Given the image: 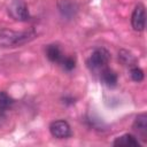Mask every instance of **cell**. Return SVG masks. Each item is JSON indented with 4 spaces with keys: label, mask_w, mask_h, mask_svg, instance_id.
<instances>
[{
    "label": "cell",
    "mask_w": 147,
    "mask_h": 147,
    "mask_svg": "<svg viewBox=\"0 0 147 147\" xmlns=\"http://www.w3.org/2000/svg\"><path fill=\"white\" fill-rule=\"evenodd\" d=\"M36 32L33 30L28 31H14L10 29H1L0 30V47L11 48L22 46L32 39L36 38Z\"/></svg>",
    "instance_id": "cell-1"
},
{
    "label": "cell",
    "mask_w": 147,
    "mask_h": 147,
    "mask_svg": "<svg viewBox=\"0 0 147 147\" xmlns=\"http://www.w3.org/2000/svg\"><path fill=\"white\" fill-rule=\"evenodd\" d=\"M110 53L105 47L95 48L87 60V67L91 70H102L110 61Z\"/></svg>",
    "instance_id": "cell-2"
},
{
    "label": "cell",
    "mask_w": 147,
    "mask_h": 147,
    "mask_svg": "<svg viewBox=\"0 0 147 147\" xmlns=\"http://www.w3.org/2000/svg\"><path fill=\"white\" fill-rule=\"evenodd\" d=\"M8 14L15 21L25 22L30 20V13H29L28 6L22 0H14L8 6Z\"/></svg>",
    "instance_id": "cell-3"
},
{
    "label": "cell",
    "mask_w": 147,
    "mask_h": 147,
    "mask_svg": "<svg viewBox=\"0 0 147 147\" xmlns=\"http://www.w3.org/2000/svg\"><path fill=\"white\" fill-rule=\"evenodd\" d=\"M49 132L56 139H67L71 136V127L67 121L57 119L51 123Z\"/></svg>",
    "instance_id": "cell-4"
},
{
    "label": "cell",
    "mask_w": 147,
    "mask_h": 147,
    "mask_svg": "<svg viewBox=\"0 0 147 147\" xmlns=\"http://www.w3.org/2000/svg\"><path fill=\"white\" fill-rule=\"evenodd\" d=\"M146 24V15H145V6L142 3H138L131 16V25L134 31H142Z\"/></svg>",
    "instance_id": "cell-5"
},
{
    "label": "cell",
    "mask_w": 147,
    "mask_h": 147,
    "mask_svg": "<svg viewBox=\"0 0 147 147\" xmlns=\"http://www.w3.org/2000/svg\"><path fill=\"white\" fill-rule=\"evenodd\" d=\"M57 8H59V11L62 15V17H64L67 20L74 18L78 11V6L72 0H59Z\"/></svg>",
    "instance_id": "cell-6"
},
{
    "label": "cell",
    "mask_w": 147,
    "mask_h": 147,
    "mask_svg": "<svg viewBox=\"0 0 147 147\" xmlns=\"http://www.w3.org/2000/svg\"><path fill=\"white\" fill-rule=\"evenodd\" d=\"M132 126H133V130L138 133V136L144 141H147V115L145 113L139 114L136 117Z\"/></svg>",
    "instance_id": "cell-7"
},
{
    "label": "cell",
    "mask_w": 147,
    "mask_h": 147,
    "mask_svg": "<svg viewBox=\"0 0 147 147\" xmlns=\"http://www.w3.org/2000/svg\"><path fill=\"white\" fill-rule=\"evenodd\" d=\"M100 79H101V82L107 87H110V88L115 87L117 85V82H118L117 74L114 70H111V69H109L107 67L101 70V72H100Z\"/></svg>",
    "instance_id": "cell-8"
},
{
    "label": "cell",
    "mask_w": 147,
    "mask_h": 147,
    "mask_svg": "<svg viewBox=\"0 0 147 147\" xmlns=\"http://www.w3.org/2000/svg\"><path fill=\"white\" fill-rule=\"evenodd\" d=\"M113 145L114 146H123V147H139L140 142L134 136L126 133V134H123L121 137H117L114 140Z\"/></svg>",
    "instance_id": "cell-9"
},
{
    "label": "cell",
    "mask_w": 147,
    "mask_h": 147,
    "mask_svg": "<svg viewBox=\"0 0 147 147\" xmlns=\"http://www.w3.org/2000/svg\"><path fill=\"white\" fill-rule=\"evenodd\" d=\"M46 56L47 59L53 62V63H60L63 59V54H62V51L60 48L59 45L56 44H51L46 47Z\"/></svg>",
    "instance_id": "cell-10"
},
{
    "label": "cell",
    "mask_w": 147,
    "mask_h": 147,
    "mask_svg": "<svg viewBox=\"0 0 147 147\" xmlns=\"http://www.w3.org/2000/svg\"><path fill=\"white\" fill-rule=\"evenodd\" d=\"M14 100L3 91L0 92V118H2L6 111L13 106Z\"/></svg>",
    "instance_id": "cell-11"
},
{
    "label": "cell",
    "mask_w": 147,
    "mask_h": 147,
    "mask_svg": "<svg viewBox=\"0 0 147 147\" xmlns=\"http://www.w3.org/2000/svg\"><path fill=\"white\" fill-rule=\"evenodd\" d=\"M118 60L123 65H127V67H133L137 63V59L132 55L131 52L126 49H121L118 52Z\"/></svg>",
    "instance_id": "cell-12"
},
{
    "label": "cell",
    "mask_w": 147,
    "mask_h": 147,
    "mask_svg": "<svg viewBox=\"0 0 147 147\" xmlns=\"http://www.w3.org/2000/svg\"><path fill=\"white\" fill-rule=\"evenodd\" d=\"M130 76H131L132 80H134L137 83H140V82L144 80V76L145 75H144V71L139 67L133 65V67L130 68Z\"/></svg>",
    "instance_id": "cell-13"
},
{
    "label": "cell",
    "mask_w": 147,
    "mask_h": 147,
    "mask_svg": "<svg viewBox=\"0 0 147 147\" xmlns=\"http://www.w3.org/2000/svg\"><path fill=\"white\" fill-rule=\"evenodd\" d=\"M60 64L62 65V68L67 71H71L72 69H75L76 67V60L72 56H63L62 61L60 62Z\"/></svg>",
    "instance_id": "cell-14"
},
{
    "label": "cell",
    "mask_w": 147,
    "mask_h": 147,
    "mask_svg": "<svg viewBox=\"0 0 147 147\" xmlns=\"http://www.w3.org/2000/svg\"><path fill=\"white\" fill-rule=\"evenodd\" d=\"M63 100H64V101H63V103H65V105H68V103H70V105L75 103V99H72V98H70V99H68V98H64Z\"/></svg>",
    "instance_id": "cell-15"
}]
</instances>
